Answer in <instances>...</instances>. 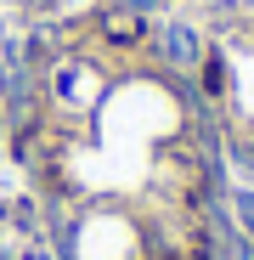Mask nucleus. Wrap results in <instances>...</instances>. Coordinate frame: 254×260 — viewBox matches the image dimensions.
<instances>
[{
  "mask_svg": "<svg viewBox=\"0 0 254 260\" xmlns=\"http://www.w3.org/2000/svg\"><path fill=\"white\" fill-rule=\"evenodd\" d=\"M6 130L57 260H243L226 153L147 0H79L23 40Z\"/></svg>",
  "mask_w": 254,
  "mask_h": 260,
  "instance_id": "f257e3e1",
  "label": "nucleus"
},
{
  "mask_svg": "<svg viewBox=\"0 0 254 260\" xmlns=\"http://www.w3.org/2000/svg\"><path fill=\"white\" fill-rule=\"evenodd\" d=\"M226 170L254 187V0H164Z\"/></svg>",
  "mask_w": 254,
  "mask_h": 260,
  "instance_id": "f03ea898",
  "label": "nucleus"
}]
</instances>
